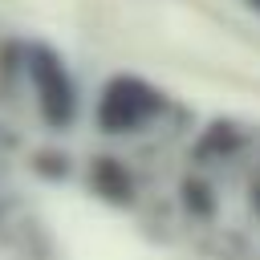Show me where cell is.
I'll return each mask as SVG.
<instances>
[{
    "label": "cell",
    "instance_id": "obj_7",
    "mask_svg": "<svg viewBox=\"0 0 260 260\" xmlns=\"http://www.w3.org/2000/svg\"><path fill=\"white\" fill-rule=\"evenodd\" d=\"M248 203H252V211L260 215V171L252 175V183H248Z\"/></svg>",
    "mask_w": 260,
    "mask_h": 260
},
{
    "label": "cell",
    "instance_id": "obj_8",
    "mask_svg": "<svg viewBox=\"0 0 260 260\" xmlns=\"http://www.w3.org/2000/svg\"><path fill=\"white\" fill-rule=\"evenodd\" d=\"M244 8H248V12H256V16H260V0H244Z\"/></svg>",
    "mask_w": 260,
    "mask_h": 260
},
{
    "label": "cell",
    "instance_id": "obj_3",
    "mask_svg": "<svg viewBox=\"0 0 260 260\" xmlns=\"http://www.w3.org/2000/svg\"><path fill=\"white\" fill-rule=\"evenodd\" d=\"M85 187L110 207H134L138 203V179H134L130 162L122 154H110V150H93L85 158Z\"/></svg>",
    "mask_w": 260,
    "mask_h": 260
},
{
    "label": "cell",
    "instance_id": "obj_6",
    "mask_svg": "<svg viewBox=\"0 0 260 260\" xmlns=\"http://www.w3.org/2000/svg\"><path fill=\"white\" fill-rule=\"evenodd\" d=\"M73 162L77 158L69 150H61V146H37V150H28V171L37 179H45V183H69L77 175Z\"/></svg>",
    "mask_w": 260,
    "mask_h": 260
},
{
    "label": "cell",
    "instance_id": "obj_4",
    "mask_svg": "<svg viewBox=\"0 0 260 260\" xmlns=\"http://www.w3.org/2000/svg\"><path fill=\"white\" fill-rule=\"evenodd\" d=\"M248 146V134L244 130H236L232 122H211L203 134H199V142L191 146V167L199 162V167H211V162H228V158H236L240 150Z\"/></svg>",
    "mask_w": 260,
    "mask_h": 260
},
{
    "label": "cell",
    "instance_id": "obj_2",
    "mask_svg": "<svg viewBox=\"0 0 260 260\" xmlns=\"http://www.w3.org/2000/svg\"><path fill=\"white\" fill-rule=\"evenodd\" d=\"M171 98L138 73H110L93 98V126L106 138H130L150 130L167 114Z\"/></svg>",
    "mask_w": 260,
    "mask_h": 260
},
{
    "label": "cell",
    "instance_id": "obj_5",
    "mask_svg": "<svg viewBox=\"0 0 260 260\" xmlns=\"http://www.w3.org/2000/svg\"><path fill=\"white\" fill-rule=\"evenodd\" d=\"M179 207H183L187 215H195L199 223H207V219L219 215V195H215V187H211L199 171H187L183 183H179Z\"/></svg>",
    "mask_w": 260,
    "mask_h": 260
},
{
    "label": "cell",
    "instance_id": "obj_1",
    "mask_svg": "<svg viewBox=\"0 0 260 260\" xmlns=\"http://www.w3.org/2000/svg\"><path fill=\"white\" fill-rule=\"evenodd\" d=\"M24 89L32 98L37 122L53 134H65L77 126L81 118V85L69 69V61L61 57L57 45L32 37L24 41Z\"/></svg>",
    "mask_w": 260,
    "mask_h": 260
}]
</instances>
